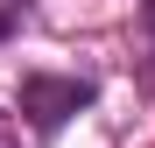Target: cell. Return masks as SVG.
I'll return each instance as SVG.
<instances>
[{
	"label": "cell",
	"mask_w": 155,
	"mask_h": 148,
	"mask_svg": "<svg viewBox=\"0 0 155 148\" xmlns=\"http://www.w3.org/2000/svg\"><path fill=\"white\" fill-rule=\"evenodd\" d=\"M92 99H99V92H92L85 78H49V71H28V78H21V120H28L35 134H64L71 113H85Z\"/></svg>",
	"instance_id": "obj_1"
},
{
	"label": "cell",
	"mask_w": 155,
	"mask_h": 148,
	"mask_svg": "<svg viewBox=\"0 0 155 148\" xmlns=\"http://www.w3.org/2000/svg\"><path fill=\"white\" fill-rule=\"evenodd\" d=\"M0 148H21V134H14V120L0 113Z\"/></svg>",
	"instance_id": "obj_2"
}]
</instances>
